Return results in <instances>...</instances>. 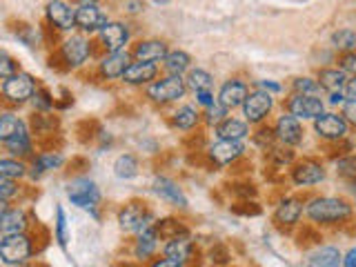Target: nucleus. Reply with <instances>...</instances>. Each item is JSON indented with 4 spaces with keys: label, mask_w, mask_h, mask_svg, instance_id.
<instances>
[{
    "label": "nucleus",
    "mask_w": 356,
    "mask_h": 267,
    "mask_svg": "<svg viewBox=\"0 0 356 267\" xmlns=\"http://www.w3.org/2000/svg\"><path fill=\"white\" fill-rule=\"evenodd\" d=\"M216 129V136L218 138H225V140H243L245 136L250 134V122L238 120V118H225L220 125L214 127Z\"/></svg>",
    "instance_id": "393cba45"
},
{
    "label": "nucleus",
    "mask_w": 356,
    "mask_h": 267,
    "mask_svg": "<svg viewBox=\"0 0 356 267\" xmlns=\"http://www.w3.org/2000/svg\"><path fill=\"white\" fill-rule=\"evenodd\" d=\"M314 131L323 140H343L350 131V122L343 118V114H332V111L325 114L323 111L318 118H314Z\"/></svg>",
    "instance_id": "0eeeda50"
},
{
    "label": "nucleus",
    "mask_w": 356,
    "mask_h": 267,
    "mask_svg": "<svg viewBox=\"0 0 356 267\" xmlns=\"http://www.w3.org/2000/svg\"><path fill=\"white\" fill-rule=\"evenodd\" d=\"M332 47L343 51V54L356 51V31L350 29V27L337 29V31L332 33Z\"/></svg>",
    "instance_id": "72a5a7b5"
},
{
    "label": "nucleus",
    "mask_w": 356,
    "mask_h": 267,
    "mask_svg": "<svg viewBox=\"0 0 356 267\" xmlns=\"http://www.w3.org/2000/svg\"><path fill=\"white\" fill-rule=\"evenodd\" d=\"M163 63H165V70L170 72V76H183L189 70V65H192V56L183 49L167 51Z\"/></svg>",
    "instance_id": "c85d7f7f"
},
{
    "label": "nucleus",
    "mask_w": 356,
    "mask_h": 267,
    "mask_svg": "<svg viewBox=\"0 0 356 267\" xmlns=\"http://www.w3.org/2000/svg\"><path fill=\"white\" fill-rule=\"evenodd\" d=\"M154 3H156V5H167L170 0H154Z\"/></svg>",
    "instance_id": "bf43d9fd"
},
{
    "label": "nucleus",
    "mask_w": 356,
    "mask_h": 267,
    "mask_svg": "<svg viewBox=\"0 0 356 267\" xmlns=\"http://www.w3.org/2000/svg\"><path fill=\"white\" fill-rule=\"evenodd\" d=\"M300 214H303V205H300V200L296 198H285L278 203L276 211H274V220L278 222V225H296Z\"/></svg>",
    "instance_id": "412c9836"
},
{
    "label": "nucleus",
    "mask_w": 356,
    "mask_h": 267,
    "mask_svg": "<svg viewBox=\"0 0 356 267\" xmlns=\"http://www.w3.org/2000/svg\"><path fill=\"white\" fill-rule=\"evenodd\" d=\"M337 174L343 176L345 181L356 183V154H348L337 161Z\"/></svg>",
    "instance_id": "4c0bfd02"
},
{
    "label": "nucleus",
    "mask_w": 356,
    "mask_h": 267,
    "mask_svg": "<svg viewBox=\"0 0 356 267\" xmlns=\"http://www.w3.org/2000/svg\"><path fill=\"white\" fill-rule=\"evenodd\" d=\"M56 241H58L60 248L67 245V216L60 205L56 207Z\"/></svg>",
    "instance_id": "37998d69"
},
{
    "label": "nucleus",
    "mask_w": 356,
    "mask_h": 267,
    "mask_svg": "<svg viewBox=\"0 0 356 267\" xmlns=\"http://www.w3.org/2000/svg\"><path fill=\"white\" fill-rule=\"evenodd\" d=\"M98 33H100V42H103V47L109 54L122 51L125 44L129 42V27L122 25V22H107Z\"/></svg>",
    "instance_id": "2eb2a0df"
},
{
    "label": "nucleus",
    "mask_w": 356,
    "mask_h": 267,
    "mask_svg": "<svg viewBox=\"0 0 356 267\" xmlns=\"http://www.w3.org/2000/svg\"><path fill=\"white\" fill-rule=\"evenodd\" d=\"M47 18L60 31H70L76 27V9H72V5H67L65 0H51L47 5Z\"/></svg>",
    "instance_id": "f3484780"
},
{
    "label": "nucleus",
    "mask_w": 356,
    "mask_h": 267,
    "mask_svg": "<svg viewBox=\"0 0 356 267\" xmlns=\"http://www.w3.org/2000/svg\"><path fill=\"white\" fill-rule=\"evenodd\" d=\"M134 56L143 63H161L167 56V44L163 40H143L136 44Z\"/></svg>",
    "instance_id": "5701e85b"
},
{
    "label": "nucleus",
    "mask_w": 356,
    "mask_h": 267,
    "mask_svg": "<svg viewBox=\"0 0 356 267\" xmlns=\"http://www.w3.org/2000/svg\"><path fill=\"white\" fill-rule=\"evenodd\" d=\"M5 145H7V149L14 154V156H27L31 152V138H29V131H27L25 122H20L18 131Z\"/></svg>",
    "instance_id": "c756f323"
},
{
    "label": "nucleus",
    "mask_w": 356,
    "mask_h": 267,
    "mask_svg": "<svg viewBox=\"0 0 356 267\" xmlns=\"http://www.w3.org/2000/svg\"><path fill=\"white\" fill-rule=\"evenodd\" d=\"M127 67H129V54L122 49V51L107 54L103 63H100V72H103L105 78H122Z\"/></svg>",
    "instance_id": "4be33fe9"
},
{
    "label": "nucleus",
    "mask_w": 356,
    "mask_h": 267,
    "mask_svg": "<svg viewBox=\"0 0 356 267\" xmlns=\"http://www.w3.org/2000/svg\"><path fill=\"white\" fill-rule=\"evenodd\" d=\"M343 267H356V248H352L343 256Z\"/></svg>",
    "instance_id": "5fc2aeb1"
},
{
    "label": "nucleus",
    "mask_w": 356,
    "mask_h": 267,
    "mask_svg": "<svg viewBox=\"0 0 356 267\" xmlns=\"http://www.w3.org/2000/svg\"><path fill=\"white\" fill-rule=\"evenodd\" d=\"M156 248H159V234H156V227L152 225V227H147L145 232L138 234L136 250H134V254H136V259L145 261L156 252Z\"/></svg>",
    "instance_id": "cd10ccee"
},
{
    "label": "nucleus",
    "mask_w": 356,
    "mask_h": 267,
    "mask_svg": "<svg viewBox=\"0 0 356 267\" xmlns=\"http://www.w3.org/2000/svg\"><path fill=\"white\" fill-rule=\"evenodd\" d=\"M63 58L70 67H81L87 58L92 49H89V40L85 36H72L63 42Z\"/></svg>",
    "instance_id": "dca6fc26"
},
{
    "label": "nucleus",
    "mask_w": 356,
    "mask_h": 267,
    "mask_svg": "<svg viewBox=\"0 0 356 267\" xmlns=\"http://www.w3.org/2000/svg\"><path fill=\"white\" fill-rule=\"evenodd\" d=\"M256 89H263V92H267V94H281L283 85H278L276 81H259L256 83Z\"/></svg>",
    "instance_id": "09e8293b"
},
{
    "label": "nucleus",
    "mask_w": 356,
    "mask_h": 267,
    "mask_svg": "<svg viewBox=\"0 0 356 267\" xmlns=\"http://www.w3.org/2000/svg\"><path fill=\"white\" fill-rule=\"evenodd\" d=\"M63 165V156L60 154H40L36 156V161H33V170H31V178H40L42 174H47L51 170H58Z\"/></svg>",
    "instance_id": "2f4dec72"
},
{
    "label": "nucleus",
    "mask_w": 356,
    "mask_h": 267,
    "mask_svg": "<svg viewBox=\"0 0 356 267\" xmlns=\"http://www.w3.org/2000/svg\"><path fill=\"white\" fill-rule=\"evenodd\" d=\"M345 98H356V76H352L345 85Z\"/></svg>",
    "instance_id": "6e6d98bb"
},
{
    "label": "nucleus",
    "mask_w": 356,
    "mask_h": 267,
    "mask_svg": "<svg viewBox=\"0 0 356 267\" xmlns=\"http://www.w3.org/2000/svg\"><path fill=\"white\" fill-rule=\"evenodd\" d=\"M156 72H159V67L156 63H143V60H136V63H129V67L122 74V81L129 83V85H145L156 78Z\"/></svg>",
    "instance_id": "aec40b11"
},
{
    "label": "nucleus",
    "mask_w": 356,
    "mask_h": 267,
    "mask_svg": "<svg viewBox=\"0 0 356 267\" xmlns=\"http://www.w3.org/2000/svg\"><path fill=\"white\" fill-rule=\"evenodd\" d=\"M276 138V134L272 129H261L259 134H256V143L263 145V147L267 149V145H272V140Z\"/></svg>",
    "instance_id": "8fccbe9b"
},
{
    "label": "nucleus",
    "mask_w": 356,
    "mask_h": 267,
    "mask_svg": "<svg viewBox=\"0 0 356 267\" xmlns=\"http://www.w3.org/2000/svg\"><path fill=\"white\" fill-rule=\"evenodd\" d=\"M316 81L321 85V89H325L327 94H345V85H348V74H345L341 67H327V70H321Z\"/></svg>",
    "instance_id": "6ab92c4d"
},
{
    "label": "nucleus",
    "mask_w": 356,
    "mask_h": 267,
    "mask_svg": "<svg viewBox=\"0 0 356 267\" xmlns=\"http://www.w3.org/2000/svg\"><path fill=\"white\" fill-rule=\"evenodd\" d=\"M118 222H120V229L122 232H129V234H140L147 227L154 225V216L149 214L145 205L140 203H129L118 211Z\"/></svg>",
    "instance_id": "423d86ee"
},
{
    "label": "nucleus",
    "mask_w": 356,
    "mask_h": 267,
    "mask_svg": "<svg viewBox=\"0 0 356 267\" xmlns=\"http://www.w3.org/2000/svg\"><path fill=\"white\" fill-rule=\"evenodd\" d=\"M16 192H18V185H16L14 181H11V178H7V176L0 174V198L7 200V198H11V196H16Z\"/></svg>",
    "instance_id": "a18cd8bd"
},
{
    "label": "nucleus",
    "mask_w": 356,
    "mask_h": 267,
    "mask_svg": "<svg viewBox=\"0 0 356 267\" xmlns=\"http://www.w3.org/2000/svg\"><path fill=\"white\" fill-rule=\"evenodd\" d=\"M154 227H156V234H159V236L165 238V241H172L176 236H181V234H187V229L178 220H174V218L161 220L159 225H154Z\"/></svg>",
    "instance_id": "c9c22d12"
},
{
    "label": "nucleus",
    "mask_w": 356,
    "mask_h": 267,
    "mask_svg": "<svg viewBox=\"0 0 356 267\" xmlns=\"http://www.w3.org/2000/svg\"><path fill=\"white\" fill-rule=\"evenodd\" d=\"M292 181L298 187H312L325 181V167L316 161H300L292 167Z\"/></svg>",
    "instance_id": "9b49d317"
},
{
    "label": "nucleus",
    "mask_w": 356,
    "mask_h": 267,
    "mask_svg": "<svg viewBox=\"0 0 356 267\" xmlns=\"http://www.w3.org/2000/svg\"><path fill=\"white\" fill-rule=\"evenodd\" d=\"M185 85L194 92H211V85H214V76H211L203 67H196V70H189Z\"/></svg>",
    "instance_id": "7c9ffc66"
},
{
    "label": "nucleus",
    "mask_w": 356,
    "mask_h": 267,
    "mask_svg": "<svg viewBox=\"0 0 356 267\" xmlns=\"http://www.w3.org/2000/svg\"><path fill=\"white\" fill-rule=\"evenodd\" d=\"M154 194L161 196L167 203H172L176 207H187V196L183 194V189L178 187V183L170 181V178H156L154 181Z\"/></svg>",
    "instance_id": "a211bd4d"
},
{
    "label": "nucleus",
    "mask_w": 356,
    "mask_h": 267,
    "mask_svg": "<svg viewBox=\"0 0 356 267\" xmlns=\"http://www.w3.org/2000/svg\"><path fill=\"white\" fill-rule=\"evenodd\" d=\"M0 92H3V96L9 100V103L14 105H22L27 103L29 98H33V94H36V83H33V78L29 74H14L11 78H7V81L0 85Z\"/></svg>",
    "instance_id": "7ed1b4c3"
},
{
    "label": "nucleus",
    "mask_w": 356,
    "mask_h": 267,
    "mask_svg": "<svg viewBox=\"0 0 356 267\" xmlns=\"http://www.w3.org/2000/svg\"><path fill=\"white\" fill-rule=\"evenodd\" d=\"M287 114H292L298 120H314L325 111V103L316 96H305V94H294L287 98Z\"/></svg>",
    "instance_id": "6e6552de"
},
{
    "label": "nucleus",
    "mask_w": 356,
    "mask_h": 267,
    "mask_svg": "<svg viewBox=\"0 0 356 267\" xmlns=\"http://www.w3.org/2000/svg\"><path fill=\"white\" fill-rule=\"evenodd\" d=\"M341 114H343V118H345V120L350 122V125H354V127H356V98H348V100H345Z\"/></svg>",
    "instance_id": "49530a36"
},
{
    "label": "nucleus",
    "mask_w": 356,
    "mask_h": 267,
    "mask_svg": "<svg viewBox=\"0 0 356 267\" xmlns=\"http://www.w3.org/2000/svg\"><path fill=\"white\" fill-rule=\"evenodd\" d=\"M114 174L118 178H122V181H129V178H134L138 174V161L134 154H120L116 163H114Z\"/></svg>",
    "instance_id": "f704fd0d"
},
{
    "label": "nucleus",
    "mask_w": 356,
    "mask_h": 267,
    "mask_svg": "<svg viewBox=\"0 0 356 267\" xmlns=\"http://www.w3.org/2000/svg\"><path fill=\"white\" fill-rule=\"evenodd\" d=\"M243 154H245L243 140H225V138H218L209 147V161L214 163V165H218V167H225V165L236 163Z\"/></svg>",
    "instance_id": "9d476101"
},
{
    "label": "nucleus",
    "mask_w": 356,
    "mask_h": 267,
    "mask_svg": "<svg viewBox=\"0 0 356 267\" xmlns=\"http://www.w3.org/2000/svg\"><path fill=\"white\" fill-rule=\"evenodd\" d=\"M0 174L16 181V178H22L27 174V167L16 159H0Z\"/></svg>",
    "instance_id": "58836bf2"
},
{
    "label": "nucleus",
    "mask_w": 356,
    "mask_h": 267,
    "mask_svg": "<svg viewBox=\"0 0 356 267\" xmlns=\"http://www.w3.org/2000/svg\"><path fill=\"white\" fill-rule=\"evenodd\" d=\"M107 22V14L98 5H81L76 9V27L83 31H100Z\"/></svg>",
    "instance_id": "4468645a"
},
{
    "label": "nucleus",
    "mask_w": 356,
    "mask_h": 267,
    "mask_svg": "<svg viewBox=\"0 0 356 267\" xmlns=\"http://www.w3.org/2000/svg\"><path fill=\"white\" fill-rule=\"evenodd\" d=\"M14 74H18L16 60L11 58L5 49H0V81H7V78H11Z\"/></svg>",
    "instance_id": "a19ab883"
},
{
    "label": "nucleus",
    "mask_w": 356,
    "mask_h": 267,
    "mask_svg": "<svg viewBox=\"0 0 356 267\" xmlns=\"http://www.w3.org/2000/svg\"><path fill=\"white\" fill-rule=\"evenodd\" d=\"M339 265H343V254L339 252V248H332V245L316 250L307 261V267H339Z\"/></svg>",
    "instance_id": "bb28decb"
},
{
    "label": "nucleus",
    "mask_w": 356,
    "mask_h": 267,
    "mask_svg": "<svg viewBox=\"0 0 356 267\" xmlns=\"http://www.w3.org/2000/svg\"><path fill=\"white\" fill-rule=\"evenodd\" d=\"M33 107L40 109V111H49L54 107V98L44 92V89H36V94H33Z\"/></svg>",
    "instance_id": "c03bdc74"
},
{
    "label": "nucleus",
    "mask_w": 356,
    "mask_h": 267,
    "mask_svg": "<svg viewBox=\"0 0 356 267\" xmlns=\"http://www.w3.org/2000/svg\"><path fill=\"white\" fill-rule=\"evenodd\" d=\"M196 103L203 105L207 109L209 105L216 103V98H214V94H211V92H196Z\"/></svg>",
    "instance_id": "3c124183"
},
{
    "label": "nucleus",
    "mask_w": 356,
    "mask_h": 267,
    "mask_svg": "<svg viewBox=\"0 0 356 267\" xmlns=\"http://www.w3.org/2000/svg\"><path fill=\"white\" fill-rule=\"evenodd\" d=\"M16 267H31V265H25V263H22V265H16Z\"/></svg>",
    "instance_id": "052dcab7"
},
{
    "label": "nucleus",
    "mask_w": 356,
    "mask_h": 267,
    "mask_svg": "<svg viewBox=\"0 0 356 267\" xmlns=\"http://www.w3.org/2000/svg\"><path fill=\"white\" fill-rule=\"evenodd\" d=\"M341 70L348 74V76H356V51L350 54H343L341 58Z\"/></svg>",
    "instance_id": "de8ad7c7"
},
{
    "label": "nucleus",
    "mask_w": 356,
    "mask_h": 267,
    "mask_svg": "<svg viewBox=\"0 0 356 267\" xmlns=\"http://www.w3.org/2000/svg\"><path fill=\"white\" fill-rule=\"evenodd\" d=\"M5 211H7V200H3V198H0V216H3Z\"/></svg>",
    "instance_id": "4d7b16f0"
},
{
    "label": "nucleus",
    "mask_w": 356,
    "mask_h": 267,
    "mask_svg": "<svg viewBox=\"0 0 356 267\" xmlns=\"http://www.w3.org/2000/svg\"><path fill=\"white\" fill-rule=\"evenodd\" d=\"M20 118L14 114H0V143H7L20 127Z\"/></svg>",
    "instance_id": "e433bc0d"
},
{
    "label": "nucleus",
    "mask_w": 356,
    "mask_h": 267,
    "mask_svg": "<svg viewBox=\"0 0 356 267\" xmlns=\"http://www.w3.org/2000/svg\"><path fill=\"white\" fill-rule=\"evenodd\" d=\"M125 9L129 14H138V11H143V0H125Z\"/></svg>",
    "instance_id": "603ef678"
},
{
    "label": "nucleus",
    "mask_w": 356,
    "mask_h": 267,
    "mask_svg": "<svg viewBox=\"0 0 356 267\" xmlns=\"http://www.w3.org/2000/svg\"><path fill=\"white\" fill-rule=\"evenodd\" d=\"M250 94V87L241 78H229V81L222 83L220 92H218V103L225 109H236L245 103V98Z\"/></svg>",
    "instance_id": "ddd939ff"
},
{
    "label": "nucleus",
    "mask_w": 356,
    "mask_h": 267,
    "mask_svg": "<svg viewBox=\"0 0 356 267\" xmlns=\"http://www.w3.org/2000/svg\"><path fill=\"white\" fill-rule=\"evenodd\" d=\"M27 229V216L22 209H7L0 216V232L9 236V234H25Z\"/></svg>",
    "instance_id": "a878e982"
},
{
    "label": "nucleus",
    "mask_w": 356,
    "mask_h": 267,
    "mask_svg": "<svg viewBox=\"0 0 356 267\" xmlns=\"http://www.w3.org/2000/svg\"><path fill=\"white\" fill-rule=\"evenodd\" d=\"M305 214L318 225H334V222H343L352 216V203L337 196H318L305 205Z\"/></svg>",
    "instance_id": "f257e3e1"
},
{
    "label": "nucleus",
    "mask_w": 356,
    "mask_h": 267,
    "mask_svg": "<svg viewBox=\"0 0 356 267\" xmlns=\"http://www.w3.org/2000/svg\"><path fill=\"white\" fill-rule=\"evenodd\" d=\"M152 267H183V263L181 261H174V259H167V256H165V259L156 261Z\"/></svg>",
    "instance_id": "864d4df0"
},
{
    "label": "nucleus",
    "mask_w": 356,
    "mask_h": 267,
    "mask_svg": "<svg viewBox=\"0 0 356 267\" xmlns=\"http://www.w3.org/2000/svg\"><path fill=\"white\" fill-rule=\"evenodd\" d=\"M274 134L276 138L281 140L287 147H296V145L303 143V125H300V120L294 118L292 114H283L281 118L276 120V127H274Z\"/></svg>",
    "instance_id": "f8f14e48"
},
{
    "label": "nucleus",
    "mask_w": 356,
    "mask_h": 267,
    "mask_svg": "<svg viewBox=\"0 0 356 267\" xmlns=\"http://www.w3.org/2000/svg\"><path fill=\"white\" fill-rule=\"evenodd\" d=\"M227 111H229V109H225V107H222V105L218 103V100H216V103H214V105H209L207 111H205L207 125H214V127L220 125V122L227 118Z\"/></svg>",
    "instance_id": "79ce46f5"
},
{
    "label": "nucleus",
    "mask_w": 356,
    "mask_h": 267,
    "mask_svg": "<svg viewBox=\"0 0 356 267\" xmlns=\"http://www.w3.org/2000/svg\"><path fill=\"white\" fill-rule=\"evenodd\" d=\"M67 196L74 205H78L81 209H87V211H94L96 205L100 203V192H98V185L94 181H89V178H78L70 185L67 189Z\"/></svg>",
    "instance_id": "1a4fd4ad"
},
{
    "label": "nucleus",
    "mask_w": 356,
    "mask_h": 267,
    "mask_svg": "<svg viewBox=\"0 0 356 267\" xmlns=\"http://www.w3.org/2000/svg\"><path fill=\"white\" fill-rule=\"evenodd\" d=\"M31 256V241L25 234H9L0 241V263L16 267Z\"/></svg>",
    "instance_id": "f03ea898"
},
{
    "label": "nucleus",
    "mask_w": 356,
    "mask_h": 267,
    "mask_svg": "<svg viewBox=\"0 0 356 267\" xmlns=\"http://www.w3.org/2000/svg\"><path fill=\"white\" fill-rule=\"evenodd\" d=\"M198 120H200V114H198V109L192 105H183L174 111V125L183 131L194 129L198 125Z\"/></svg>",
    "instance_id": "473e14b6"
},
{
    "label": "nucleus",
    "mask_w": 356,
    "mask_h": 267,
    "mask_svg": "<svg viewBox=\"0 0 356 267\" xmlns=\"http://www.w3.org/2000/svg\"><path fill=\"white\" fill-rule=\"evenodd\" d=\"M294 92L296 94H305V96H316L321 92V85L316 78H309V76H303V78H296L294 81Z\"/></svg>",
    "instance_id": "ea45409f"
},
{
    "label": "nucleus",
    "mask_w": 356,
    "mask_h": 267,
    "mask_svg": "<svg viewBox=\"0 0 356 267\" xmlns=\"http://www.w3.org/2000/svg\"><path fill=\"white\" fill-rule=\"evenodd\" d=\"M187 92V85L183 81V76H167V78H161V81H156L149 85L147 89V96L154 100V103H174V100L183 98Z\"/></svg>",
    "instance_id": "20e7f679"
},
{
    "label": "nucleus",
    "mask_w": 356,
    "mask_h": 267,
    "mask_svg": "<svg viewBox=\"0 0 356 267\" xmlns=\"http://www.w3.org/2000/svg\"><path fill=\"white\" fill-rule=\"evenodd\" d=\"M194 252V243L189 238V234H181V236H176L172 241L165 243V256L167 259H174V261H189V256Z\"/></svg>",
    "instance_id": "b1692460"
},
{
    "label": "nucleus",
    "mask_w": 356,
    "mask_h": 267,
    "mask_svg": "<svg viewBox=\"0 0 356 267\" xmlns=\"http://www.w3.org/2000/svg\"><path fill=\"white\" fill-rule=\"evenodd\" d=\"M272 107H274V98H272V94L263 92V89H254V92H250L248 98H245V103L241 105L245 122H252V125L263 122L267 118V114L272 111Z\"/></svg>",
    "instance_id": "39448f33"
},
{
    "label": "nucleus",
    "mask_w": 356,
    "mask_h": 267,
    "mask_svg": "<svg viewBox=\"0 0 356 267\" xmlns=\"http://www.w3.org/2000/svg\"><path fill=\"white\" fill-rule=\"evenodd\" d=\"M76 3H78V5H96L98 0H76Z\"/></svg>",
    "instance_id": "13d9d810"
}]
</instances>
